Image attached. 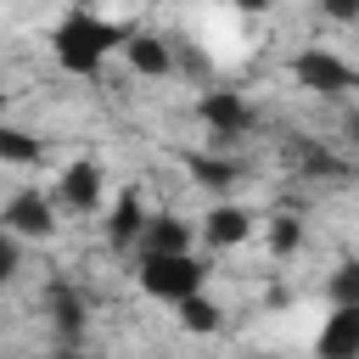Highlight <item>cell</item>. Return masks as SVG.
<instances>
[{
	"mask_svg": "<svg viewBox=\"0 0 359 359\" xmlns=\"http://www.w3.org/2000/svg\"><path fill=\"white\" fill-rule=\"evenodd\" d=\"M50 45H56V62H62L67 73H95L101 56H107L112 45H123V39H118L112 22H101V17H90V11H67V17L56 22Z\"/></svg>",
	"mask_w": 359,
	"mask_h": 359,
	"instance_id": "obj_1",
	"label": "cell"
},
{
	"mask_svg": "<svg viewBox=\"0 0 359 359\" xmlns=\"http://www.w3.org/2000/svg\"><path fill=\"white\" fill-rule=\"evenodd\" d=\"M202 264L191 258V252H180V258H163V252H140V286L151 292V297H163V303H185V297H196L202 292Z\"/></svg>",
	"mask_w": 359,
	"mask_h": 359,
	"instance_id": "obj_2",
	"label": "cell"
},
{
	"mask_svg": "<svg viewBox=\"0 0 359 359\" xmlns=\"http://www.w3.org/2000/svg\"><path fill=\"white\" fill-rule=\"evenodd\" d=\"M292 79L303 84V90H314V95H342V90H353L359 84V73L337 56V50H303L297 62H292Z\"/></svg>",
	"mask_w": 359,
	"mask_h": 359,
	"instance_id": "obj_3",
	"label": "cell"
},
{
	"mask_svg": "<svg viewBox=\"0 0 359 359\" xmlns=\"http://www.w3.org/2000/svg\"><path fill=\"white\" fill-rule=\"evenodd\" d=\"M196 112H202V123H208L219 140H236V135H247V129H252V107H247L236 90H208Z\"/></svg>",
	"mask_w": 359,
	"mask_h": 359,
	"instance_id": "obj_4",
	"label": "cell"
},
{
	"mask_svg": "<svg viewBox=\"0 0 359 359\" xmlns=\"http://www.w3.org/2000/svg\"><path fill=\"white\" fill-rule=\"evenodd\" d=\"M0 224H6L11 236H50V230H56L45 191H17V196L6 202V213H0Z\"/></svg>",
	"mask_w": 359,
	"mask_h": 359,
	"instance_id": "obj_5",
	"label": "cell"
},
{
	"mask_svg": "<svg viewBox=\"0 0 359 359\" xmlns=\"http://www.w3.org/2000/svg\"><path fill=\"white\" fill-rule=\"evenodd\" d=\"M314 359H359V309H331V320L320 325Z\"/></svg>",
	"mask_w": 359,
	"mask_h": 359,
	"instance_id": "obj_6",
	"label": "cell"
},
{
	"mask_svg": "<svg viewBox=\"0 0 359 359\" xmlns=\"http://www.w3.org/2000/svg\"><path fill=\"white\" fill-rule=\"evenodd\" d=\"M146 208H140V191H123L118 196V208H112V219H107V241L112 247H135V241H146Z\"/></svg>",
	"mask_w": 359,
	"mask_h": 359,
	"instance_id": "obj_7",
	"label": "cell"
},
{
	"mask_svg": "<svg viewBox=\"0 0 359 359\" xmlns=\"http://www.w3.org/2000/svg\"><path fill=\"white\" fill-rule=\"evenodd\" d=\"M62 202L79 208V213H90V208L101 202V168H95V163H73V168L62 174Z\"/></svg>",
	"mask_w": 359,
	"mask_h": 359,
	"instance_id": "obj_8",
	"label": "cell"
},
{
	"mask_svg": "<svg viewBox=\"0 0 359 359\" xmlns=\"http://www.w3.org/2000/svg\"><path fill=\"white\" fill-rule=\"evenodd\" d=\"M140 252H163V258H180V252H191V224H180V219H151V224H146V241H140Z\"/></svg>",
	"mask_w": 359,
	"mask_h": 359,
	"instance_id": "obj_9",
	"label": "cell"
},
{
	"mask_svg": "<svg viewBox=\"0 0 359 359\" xmlns=\"http://www.w3.org/2000/svg\"><path fill=\"white\" fill-rule=\"evenodd\" d=\"M123 56H129V67H135V73H151V79L174 67V56L163 50V39H151V34H135V39H123Z\"/></svg>",
	"mask_w": 359,
	"mask_h": 359,
	"instance_id": "obj_10",
	"label": "cell"
},
{
	"mask_svg": "<svg viewBox=\"0 0 359 359\" xmlns=\"http://www.w3.org/2000/svg\"><path fill=\"white\" fill-rule=\"evenodd\" d=\"M247 230H252V219L241 208H213L208 213V241L213 247H236V241H247Z\"/></svg>",
	"mask_w": 359,
	"mask_h": 359,
	"instance_id": "obj_11",
	"label": "cell"
},
{
	"mask_svg": "<svg viewBox=\"0 0 359 359\" xmlns=\"http://www.w3.org/2000/svg\"><path fill=\"white\" fill-rule=\"evenodd\" d=\"M45 303H50V314H56V331H62V337H79V325H84V303H79V292H73V286H50Z\"/></svg>",
	"mask_w": 359,
	"mask_h": 359,
	"instance_id": "obj_12",
	"label": "cell"
},
{
	"mask_svg": "<svg viewBox=\"0 0 359 359\" xmlns=\"http://www.w3.org/2000/svg\"><path fill=\"white\" fill-rule=\"evenodd\" d=\"M45 157V146L34 140V135H22V129H0V163H39Z\"/></svg>",
	"mask_w": 359,
	"mask_h": 359,
	"instance_id": "obj_13",
	"label": "cell"
},
{
	"mask_svg": "<svg viewBox=\"0 0 359 359\" xmlns=\"http://www.w3.org/2000/svg\"><path fill=\"white\" fill-rule=\"evenodd\" d=\"M180 320H185V331H196V337H208V331L219 325V309H213V303H208V297L196 292V297H185V303H180Z\"/></svg>",
	"mask_w": 359,
	"mask_h": 359,
	"instance_id": "obj_14",
	"label": "cell"
},
{
	"mask_svg": "<svg viewBox=\"0 0 359 359\" xmlns=\"http://www.w3.org/2000/svg\"><path fill=\"white\" fill-rule=\"evenodd\" d=\"M191 174H196L202 185H213V191H224V185L236 180V163H230V157H191Z\"/></svg>",
	"mask_w": 359,
	"mask_h": 359,
	"instance_id": "obj_15",
	"label": "cell"
},
{
	"mask_svg": "<svg viewBox=\"0 0 359 359\" xmlns=\"http://www.w3.org/2000/svg\"><path fill=\"white\" fill-rule=\"evenodd\" d=\"M331 297H337V309H359V264H342L331 275Z\"/></svg>",
	"mask_w": 359,
	"mask_h": 359,
	"instance_id": "obj_16",
	"label": "cell"
},
{
	"mask_svg": "<svg viewBox=\"0 0 359 359\" xmlns=\"http://www.w3.org/2000/svg\"><path fill=\"white\" fill-rule=\"evenodd\" d=\"M17 258H22V236L0 230V275H17Z\"/></svg>",
	"mask_w": 359,
	"mask_h": 359,
	"instance_id": "obj_17",
	"label": "cell"
},
{
	"mask_svg": "<svg viewBox=\"0 0 359 359\" xmlns=\"http://www.w3.org/2000/svg\"><path fill=\"white\" fill-rule=\"evenodd\" d=\"M269 241H275V252H292L297 247V219H275V236Z\"/></svg>",
	"mask_w": 359,
	"mask_h": 359,
	"instance_id": "obj_18",
	"label": "cell"
},
{
	"mask_svg": "<svg viewBox=\"0 0 359 359\" xmlns=\"http://www.w3.org/2000/svg\"><path fill=\"white\" fill-rule=\"evenodd\" d=\"M348 135H353V140H359V112H353V118H348Z\"/></svg>",
	"mask_w": 359,
	"mask_h": 359,
	"instance_id": "obj_19",
	"label": "cell"
},
{
	"mask_svg": "<svg viewBox=\"0 0 359 359\" xmlns=\"http://www.w3.org/2000/svg\"><path fill=\"white\" fill-rule=\"evenodd\" d=\"M56 359H90V353H56Z\"/></svg>",
	"mask_w": 359,
	"mask_h": 359,
	"instance_id": "obj_20",
	"label": "cell"
}]
</instances>
